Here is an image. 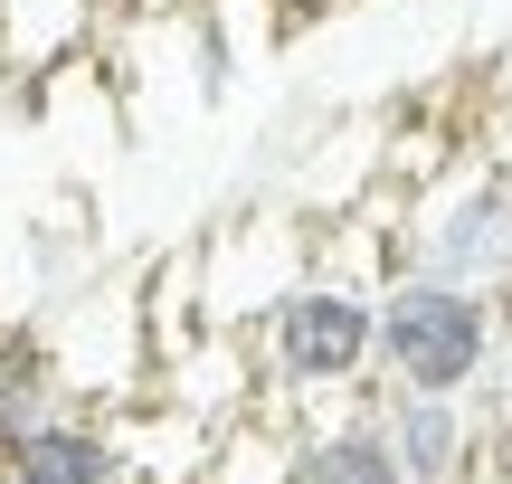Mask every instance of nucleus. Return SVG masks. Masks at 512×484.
<instances>
[{"label": "nucleus", "instance_id": "nucleus-1", "mask_svg": "<svg viewBox=\"0 0 512 484\" xmlns=\"http://www.w3.org/2000/svg\"><path fill=\"white\" fill-rule=\"evenodd\" d=\"M503 352V295L446 276H389V295H370V380L380 390H418V399H465L484 390Z\"/></svg>", "mask_w": 512, "mask_h": 484}, {"label": "nucleus", "instance_id": "nucleus-2", "mask_svg": "<svg viewBox=\"0 0 512 484\" xmlns=\"http://www.w3.org/2000/svg\"><path fill=\"white\" fill-rule=\"evenodd\" d=\"M266 371L294 399H332L370 380V295L351 276H304L266 304Z\"/></svg>", "mask_w": 512, "mask_h": 484}, {"label": "nucleus", "instance_id": "nucleus-3", "mask_svg": "<svg viewBox=\"0 0 512 484\" xmlns=\"http://www.w3.org/2000/svg\"><path fill=\"white\" fill-rule=\"evenodd\" d=\"M418 276L475 285V295H512V162H475L427 200Z\"/></svg>", "mask_w": 512, "mask_h": 484}, {"label": "nucleus", "instance_id": "nucleus-4", "mask_svg": "<svg viewBox=\"0 0 512 484\" xmlns=\"http://www.w3.org/2000/svg\"><path fill=\"white\" fill-rule=\"evenodd\" d=\"M380 447L399 484H465L484 456V428L465 418V399H418V390H380Z\"/></svg>", "mask_w": 512, "mask_h": 484}, {"label": "nucleus", "instance_id": "nucleus-5", "mask_svg": "<svg viewBox=\"0 0 512 484\" xmlns=\"http://www.w3.org/2000/svg\"><path fill=\"white\" fill-rule=\"evenodd\" d=\"M0 484H124V437L76 409H48L0 447Z\"/></svg>", "mask_w": 512, "mask_h": 484}, {"label": "nucleus", "instance_id": "nucleus-6", "mask_svg": "<svg viewBox=\"0 0 512 484\" xmlns=\"http://www.w3.org/2000/svg\"><path fill=\"white\" fill-rule=\"evenodd\" d=\"M275 484H399V466L380 447V418H323L285 447Z\"/></svg>", "mask_w": 512, "mask_h": 484}, {"label": "nucleus", "instance_id": "nucleus-7", "mask_svg": "<svg viewBox=\"0 0 512 484\" xmlns=\"http://www.w3.org/2000/svg\"><path fill=\"white\" fill-rule=\"evenodd\" d=\"M48 409H57V352L48 342H0V447Z\"/></svg>", "mask_w": 512, "mask_h": 484}, {"label": "nucleus", "instance_id": "nucleus-8", "mask_svg": "<svg viewBox=\"0 0 512 484\" xmlns=\"http://www.w3.org/2000/svg\"><path fill=\"white\" fill-rule=\"evenodd\" d=\"M133 19H171V10H190V0H124Z\"/></svg>", "mask_w": 512, "mask_h": 484}, {"label": "nucleus", "instance_id": "nucleus-9", "mask_svg": "<svg viewBox=\"0 0 512 484\" xmlns=\"http://www.w3.org/2000/svg\"><path fill=\"white\" fill-rule=\"evenodd\" d=\"M494 361H503V371H512V342H503V352H494Z\"/></svg>", "mask_w": 512, "mask_h": 484}]
</instances>
